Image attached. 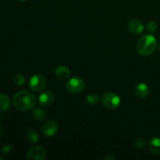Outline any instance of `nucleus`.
Returning a JSON list of instances; mask_svg holds the SVG:
<instances>
[{
	"instance_id": "obj_1",
	"label": "nucleus",
	"mask_w": 160,
	"mask_h": 160,
	"mask_svg": "<svg viewBox=\"0 0 160 160\" xmlns=\"http://www.w3.org/2000/svg\"><path fill=\"white\" fill-rule=\"evenodd\" d=\"M14 107L21 112H27L34 107L36 98L34 94L27 90H22L14 95L12 98Z\"/></svg>"
},
{
	"instance_id": "obj_2",
	"label": "nucleus",
	"mask_w": 160,
	"mask_h": 160,
	"mask_svg": "<svg viewBox=\"0 0 160 160\" xmlns=\"http://www.w3.org/2000/svg\"><path fill=\"white\" fill-rule=\"evenodd\" d=\"M157 46L156 38L152 34H145L138 40L137 50L142 56H149L152 54Z\"/></svg>"
},
{
	"instance_id": "obj_3",
	"label": "nucleus",
	"mask_w": 160,
	"mask_h": 160,
	"mask_svg": "<svg viewBox=\"0 0 160 160\" xmlns=\"http://www.w3.org/2000/svg\"><path fill=\"white\" fill-rule=\"evenodd\" d=\"M102 102L106 109L113 110L120 106L121 100L120 96L114 92H107L102 97Z\"/></svg>"
},
{
	"instance_id": "obj_4",
	"label": "nucleus",
	"mask_w": 160,
	"mask_h": 160,
	"mask_svg": "<svg viewBox=\"0 0 160 160\" xmlns=\"http://www.w3.org/2000/svg\"><path fill=\"white\" fill-rule=\"evenodd\" d=\"M66 88L70 92L73 94H78L82 92L85 88V83L82 78L75 77L72 78L67 81Z\"/></svg>"
},
{
	"instance_id": "obj_5",
	"label": "nucleus",
	"mask_w": 160,
	"mask_h": 160,
	"mask_svg": "<svg viewBox=\"0 0 160 160\" xmlns=\"http://www.w3.org/2000/svg\"><path fill=\"white\" fill-rule=\"evenodd\" d=\"M47 80L42 74L33 75L29 81V87L34 92H40L46 86Z\"/></svg>"
},
{
	"instance_id": "obj_6",
	"label": "nucleus",
	"mask_w": 160,
	"mask_h": 160,
	"mask_svg": "<svg viewBox=\"0 0 160 160\" xmlns=\"http://www.w3.org/2000/svg\"><path fill=\"white\" fill-rule=\"evenodd\" d=\"M46 152L42 146L37 145L28 151L27 153V159L28 160H43L45 159Z\"/></svg>"
},
{
	"instance_id": "obj_7",
	"label": "nucleus",
	"mask_w": 160,
	"mask_h": 160,
	"mask_svg": "<svg viewBox=\"0 0 160 160\" xmlns=\"http://www.w3.org/2000/svg\"><path fill=\"white\" fill-rule=\"evenodd\" d=\"M58 131V124L53 120L46 122L42 128V132L46 137H52Z\"/></svg>"
},
{
	"instance_id": "obj_8",
	"label": "nucleus",
	"mask_w": 160,
	"mask_h": 160,
	"mask_svg": "<svg viewBox=\"0 0 160 160\" xmlns=\"http://www.w3.org/2000/svg\"><path fill=\"white\" fill-rule=\"evenodd\" d=\"M55 95L52 91L43 92L38 97V103L42 106H48L54 102Z\"/></svg>"
},
{
	"instance_id": "obj_9",
	"label": "nucleus",
	"mask_w": 160,
	"mask_h": 160,
	"mask_svg": "<svg viewBox=\"0 0 160 160\" xmlns=\"http://www.w3.org/2000/svg\"><path fill=\"white\" fill-rule=\"evenodd\" d=\"M128 28L131 33L134 34H138L143 31L144 25L142 24L140 20H137V19H133L129 21Z\"/></svg>"
},
{
	"instance_id": "obj_10",
	"label": "nucleus",
	"mask_w": 160,
	"mask_h": 160,
	"mask_svg": "<svg viewBox=\"0 0 160 160\" xmlns=\"http://www.w3.org/2000/svg\"><path fill=\"white\" fill-rule=\"evenodd\" d=\"M135 94L139 98H146L150 94V88L145 83H139L135 87Z\"/></svg>"
},
{
	"instance_id": "obj_11",
	"label": "nucleus",
	"mask_w": 160,
	"mask_h": 160,
	"mask_svg": "<svg viewBox=\"0 0 160 160\" xmlns=\"http://www.w3.org/2000/svg\"><path fill=\"white\" fill-rule=\"evenodd\" d=\"M55 74L58 78L66 80L70 75V70L66 66H58L55 69Z\"/></svg>"
},
{
	"instance_id": "obj_12",
	"label": "nucleus",
	"mask_w": 160,
	"mask_h": 160,
	"mask_svg": "<svg viewBox=\"0 0 160 160\" xmlns=\"http://www.w3.org/2000/svg\"><path fill=\"white\" fill-rule=\"evenodd\" d=\"M148 148L154 154H160V138H152L148 142Z\"/></svg>"
},
{
	"instance_id": "obj_13",
	"label": "nucleus",
	"mask_w": 160,
	"mask_h": 160,
	"mask_svg": "<svg viewBox=\"0 0 160 160\" xmlns=\"http://www.w3.org/2000/svg\"><path fill=\"white\" fill-rule=\"evenodd\" d=\"M33 117L35 120L38 122H42L45 120V119L47 118V113L45 110H43L41 108H35V109L33 110Z\"/></svg>"
},
{
	"instance_id": "obj_14",
	"label": "nucleus",
	"mask_w": 160,
	"mask_h": 160,
	"mask_svg": "<svg viewBox=\"0 0 160 160\" xmlns=\"http://www.w3.org/2000/svg\"><path fill=\"white\" fill-rule=\"evenodd\" d=\"M10 107V99L6 94H0V110L6 111Z\"/></svg>"
},
{
	"instance_id": "obj_15",
	"label": "nucleus",
	"mask_w": 160,
	"mask_h": 160,
	"mask_svg": "<svg viewBox=\"0 0 160 160\" xmlns=\"http://www.w3.org/2000/svg\"><path fill=\"white\" fill-rule=\"evenodd\" d=\"M27 140L29 143L31 144H35L38 142L39 136L37 131L34 129H31L28 131L27 133Z\"/></svg>"
},
{
	"instance_id": "obj_16",
	"label": "nucleus",
	"mask_w": 160,
	"mask_h": 160,
	"mask_svg": "<svg viewBox=\"0 0 160 160\" xmlns=\"http://www.w3.org/2000/svg\"><path fill=\"white\" fill-rule=\"evenodd\" d=\"M86 101L91 106H95L100 101V98L96 94H90L86 97Z\"/></svg>"
},
{
	"instance_id": "obj_17",
	"label": "nucleus",
	"mask_w": 160,
	"mask_h": 160,
	"mask_svg": "<svg viewBox=\"0 0 160 160\" xmlns=\"http://www.w3.org/2000/svg\"><path fill=\"white\" fill-rule=\"evenodd\" d=\"M13 81L17 85L22 86L25 83V77L21 73H17L13 77Z\"/></svg>"
},
{
	"instance_id": "obj_18",
	"label": "nucleus",
	"mask_w": 160,
	"mask_h": 160,
	"mask_svg": "<svg viewBox=\"0 0 160 160\" xmlns=\"http://www.w3.org/2000/svg\"><path fill=\"white\" fill-rule=\"evenodd\" d=\"M134 147L138 149H142L145 147V141L142 138H137L134 141Z\"/></svg>"
},
{
	"instance_id": "obj_19",
	"label": "nucleus",
	"mask_w": 160,
	"mask_h": 160,
	"mask_svg": "<svg viewBox=\"0 0 160 160\" xmlns=\"http://www.w3.org/2000/svg\"><path fill=\"white\" fill-rule=\"evenodd\" d=\"M157 29V24L155 21H150L148 22V24H147V30H148V32L153 33L156 31Z\"/></svg>"
},
{
	"instance_id": "obj_20",
	"label": "nucleus",
	"mask_w": 160,
	"mask_h": 160,
	"mask_svg": "<svg viewBox=\"0 0 160 160\" xmlns=\"http://www.w3.org/2000/svg\"><path fill=\"white\" fill-rule=\"evenodd\" d=\"M12 150H13V146H12V145L7 144V145H5L2 148L1 152H2V153H3V154L7 155V154H9V153H10Z\"/></svg>"
},
{
	"instance_id": "obj_21",
	"label": "nucleus",
	"mask_w": 160,
	"mask_h": 160,
	"mask_svg": "<svg viewBox=\"0 0 160 160\" xmlns=\"http://www.w3.org/2000/svg\"><path fill=\"white\" fill-rule=\"evenodd\" d=\"M3 132H4V128H3V127L0 124V136L2 135Z\"/></svg>"
},
{
	"instance_id": "obj_22",
	"label": "nucleus",
	"mask_w": 160,
	"mask_h": 160,
	"mask_svg": "<svg viewBox=\"0 0 160 160\" xmlns=\"http://www.w3.org/2000/svg\"><path fill=\"white\" fill-rule=\"evenodd\" d=\"M115 156H106L105 157V159H116Z\"/></svg>"
},
{
	"instance_id": "obj_23",
	"label": "nucleus",
	"mask_w": 160,
	"mask_h": 160,
	"mask_svg": "<svg viewBox=\"0 0 160 160\" xmlns=\"http://www.w3.org/2000/svg\"><path fill=\"white\" fill-rule=\"evenodd\" d=\"M0 159H1V160H4V159H5V158L1 157V156H0Z\"/></svg>"
},
{
	"instance_id": "obj_24",
	"label": "nucleus",
	"mask_w": 160,
	"mask_h": 160,
	"mask_svg": "<svg viewBox=\"0 0 160 160\" xmlns=\"http://www.w3.org/2000/svg\"><path fill=\"white\" fill-rule=\"evenodd\" d=\"M19 1H21V2H25V1H27V0H19Z\"/></svg>"
},
{
	"instance_id": "obj_25",
	"label": "nucleus",
	"mask_w": 160,
	"mask_h": 160,
	"mask_svg": "<svg viewBox=\"0 0 160 160\" xmlns=\"http://www.w3.org/2000/svg\"><path fill=\"white\" fill-rule=\"evenodd\" d=\"M159 51H160V42H159Z\"/></svg>"
}]
</instances>
